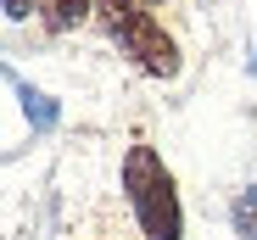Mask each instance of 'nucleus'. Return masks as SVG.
<instances>
[{
    "label": "nucleus",
    "mask_w": 257,
    "mask_h": 240,
    "mask_svg": "<svg viewBox=\"0 0 257 240\" xmlns=\"http://www.w3.org/2000/svg\"><path fill=\"white\" fill-rule=\"evenodd\" d=\"M123 195L146 240H185V201H179L174 168L162 162L157 145L135 140L123 151Z\"/></svg>",
    "instance_id": "obj_1"
},
{
    "label": "nucleus",
    "mask_w": 257,
    "mask_h": 240,
    "mask_svg": "<svg viewBox=\"0 0 257 240\" xmlns=\"http://www.w3.org/2000/svg\"><path fill=\"white\" fill-rule=\"evenodd\" d=\"M95 17H101L106 39L117 45V56H128L146 78H174L179 73V45L151 17V6H140V0H101Z\"/></svg>",
    "instance_id": "obj_2"
},
{
    "label": "nucleus",
    "mask_w": 257,
    "mask_h": 240,
    "mask_svg": "<svg viewBox=\"0 0 257 240\" xmlns=\"http://www.w3.org/2000/svg\"><path fill=\"white\" fill-rule=\"evenodd\" d=\"M6 84H12V95L23 101V117H28V129H34V134H51V129L62 123V106H56L45 90H39V84H28L17 67H6Z\"/></svg>",
    "instance_id": "obj_3"
},
{
    "label": "nucleus",
    "mask_w": 257,
    "mask_h": 240,
    "mask_svg": "<svg viewBox=\"0 0 257 240\" xmlns=\"http://www.w3.org/2000/svg\"><path fill=\"white\" fill-rule=\"evenodd\" d=\"M95 6H101V0H39V17H45L51 34H67V28H78L84 17H90Z\"/></svg>",
    "instance_id": "obj_4"
},
{
    "label": "nucleus",
    "mask_w": 257,
    "mask_h": 240,
    "mask_svg": "<svg viewBox=\"0 0 257 240\" xmlns=\"http://www.w3.org/2000/svg\"><path fill=\"white\" fill-rule=\"evenodd\" d=\"M229 223L240 240H257V184H246L235 201H229Z\"/></svg>",
    "instance_id": "obj_5"
},
{
    "label": "nucleus",
    "mask_w": 257,
    "mask_h": 240,
    "mask_svg": "<svg viewBox=\"0 0 257 240\" xmlns=\"http://www.w3.org/2000/svg\"><path fill=\"white\" fill-rule=\"evenodd\" d=\"M28 12H39L34 0H6V17H12V23H28Z\"/></svg>",
    "instance_id": "obj_6"
},
{
    "label": "nucleus",
    "mask_w": 257,
    "mask_h": 240,
    "mask_svg": "<svg viewBox=\"0 0 257 240\" xmlns=\"http://www.w3.org/2000/svg\"><path fill=\"white\" fill-rule=\"evenodd\" d=\"M246 67H251V73H257V45H251V62H246Z\"/></svg>",
    "instance_id": "obj_7"
},
{
    "label": "nucleus",
    "mask_w": 257,
    "mask_h": 240,
    "mask_svg": "<svg viewBox=\"0 0 257 240\" xmlns=\"http://www.w3.org/2000/svg\"><path fill=\"white\" fill-rule=\"evenodd\" d=\"M140 6H162V0H140Z\"/></svg>",
    "instance_id": "obj_8"
}]
</instances>
